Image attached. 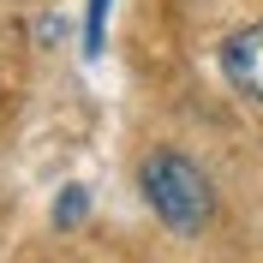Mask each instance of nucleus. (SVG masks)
Returning <instances> with one entry per match:
<instances>
[{
  "label": "nucleus",
  "mask_w": 263,
  "mask_h": 263,
  "mask_svg": "<svg viewBox=\"0 0 263 263\" xmlns=\"http://www.w3.org/2000/svg\"><path fill=\"white\" fill-rule=\"evenodd\" d=\"M221 78L239 102L263 108V24H246L221 42Z\"/></svg>",
  "instance_id": "f03ea898"
},
{
  "label": "nucleus",
  "mask_w": 263,
  "mask_h": 263,
  "mask_svg": "<svg viewBox=\"0 0 263 263\" xmlns=\"http://www.w3.org/2000/svg\"><path fill=\"white\" fill-rule=\"evenodd\" d=\"M138 185H144V203L156 210V221L174 233H203L215 215V192H210V174L180 156V149H156L144 167H138Z\"/></svg>",
  "instance_id": "f257e3e1"
},
{
  "label": "nucleus",
  "mask_w": 263,
  "mask_h": 263,
  "mask_svg": "<svg viewBox=\"0 0 263 263\" xmlns=\"http://www.w3.org/2000/svg\"><path fill=\"white\" fill-rule=\"evenodd\" d=\"M84 203H90V197H84V185H66L60 203H54V228H78V221H84Z\"/></svg>",
  "instance_id": "20e7f679"
},
{
  "label": "nucleus",
  "mask_w": 263,
  "mask_h": 263,
  "mask_svg": "<svg viewBox=\"0 0 263 263\" xmlns=\"http://www.w3.org/2000/svg\"><path fill=\"white\" fill-rule=\"evenodd\" d=\"M108 6H114V0H90V6H84V60H96L102 42H108Z\"/></svg>",
  "instance_id": "7ed1b4c3"
}]
</instances>
